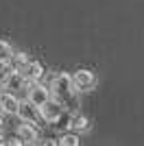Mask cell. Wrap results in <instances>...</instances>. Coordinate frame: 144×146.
Returning <instances> with one entry per match:
<instances>
[{"label": "cell", "mask_w": 144, "mask_h": 146, "mask_svg": "<svg viewBox=\"0 0 144 146\" xmlns=\"http://www.w3.org/2000/svg\"><path fill=\"white\" fill-rule=\"evenodd\" d=\"M7 90L11 92V94H15V92H20V90H26V87H31L29 85V81H26V76H24V74H20V72H15L11 76V79L7 81Z\"/></svg>", "instance_id": "9"}, {"label": "cell", "mask_w": 144, "mask_h": 146, "mask_svg": "<svg viewBox=\"0 0 144 146\" xmlns=\"http://www.w3.org/2000/svg\"><path fill=\"white\" fill-rule=\"evenodd\" d=\"M18 116L22 118V122H31V124H35L37 118H42V116H39V109H37V107L31 103V100H24V103H20Z\"/></svg>", "instance_id": "5"}, {"label": "cell", "mask_w": 144, "mask_h": 146, "mask_svg": "<svg viewBox=\"0 0 144 146\" xmlns=\"http://www.w3.org/2000/svg\"><path fill=\"white\" fill-rule=\"evenodd\" d=\"M2 144H5V137H2V133H0V146H2Z\"/></svg>", "instance_id": "17"}, {"label": "cell", "mask_w": 144, "mask_h": 146, "mask_svg": "<svg viewBox=\"0 0 144 146\" xmlns=\"http://www.w3.org/2000/svg\"><path fill=\"white\" fill-rule=\"evenodd\" d=\"M2 146H24V142L20 140V137H9V140H5Z\"/></svg>", "instance_id": "15"}, {"label": "cell", "mask_w": 144, "mask_h": 146, "mask_svg": "<svg viewBox=\"0 0 144 146\" xmlns=\"http://www.w3.org/2000/svg\"><path fill=\"white\" fill-rule=\"evenodd\" d=\"M15 74V68H13L11 61H0V85H7V81Z\"/></svg>", "instance_id": "12"}, {"label": "cell", "mask_w": 144, "mask_h": 146, "mask_svg": "<svg viewBox=\"0 0 144 146\" xmlns=\"http://www.w3.org/2000/svg\"><path fill=\"white\" fill-rule=\"evenodd\" d=\"M39 146H61L59 140H53V137H46V140L39 142Z\"/></svg>", "instance_id": "16"}, {"label": "cell", "mask_w": 144, "mask_h": 146, "mask_svg": "<svg viewBox=\"0 0 144 146\" xmlns=\"http://www.w3.org/2000/svg\"><path fill=\"white\" fill-rule=\"evenodd\" d=\"M29 100L33 105H35L37 109H42L44 105L50 100V87H44V85H39V83H35V85H31L29 87Z\"/></svg>", "instance_id": "4"}, {"label": "cell", "mask_w": 144, "mask_h": 146, "mask_svg": "<svg viewBox=\"0 0 144 146\" xmlns=\"http://www.w3.org/2000/svg\"><path fill=\"white\" fill-rule=\"evenodd\" d=\"M72 83H74V90L77 92H87L96 85V76L92 70H77L72 74Z\"/></svg>", "instance_id": "3"}, {"label": "cell", "mask_w": 144, "mask_h": 146, "mask_svg": "<svg viewBox=\"0 0 144 146\" xmlns=\"http://www.w3.org/2000/svg\"><path fill=\"white\" fill-rule=\"evenodd\" d=\"M18 137H20L22 142H29V144H33V142L39 140V131H37L35 124L24 122V124H20V129H18Z\"/></svg>", "instance_id": "7"}, {"label": "cell", "mask_w": 144, "mask_h": 146, "mask_svg": "<svg viewBox=\"0 0 144 146\" xmlns=\"http://www.w3.org/2000/svg\"><path fill=\"white\" fill-rule=\"evenodd\" d=\"M66 111L68 109L59 103V100H48L42 109H39V116H42L48 124H55V122H59L61 118L66 116Z\"/></svg>", "instance_id": "2"}, {"label": "cell", "mask_w": 144, "mask_h": 146, "mask_svg": "<svg viewBox=\"0 0 144 146\" xmlns=\"http://www.w3.org/2000/svg\"><path fill=\"white\" fill-rule=\"evenodd\" d=\"M50 92L55 94V98H57L63 107H66V105H70V109L77 107V90H74V83H72L70 74H66V72L57 74L53 79V83H50Z\"/></svg>", "instance_id": "1"}, {"label": "cell", "mask_w": 144, "mask_h": 146, "mask_svg": "<svg viewBox=\"0 0 144 146\" xmlns=\"http://www.w3.org/2000/svg\"><path fill=\"white\" fill-rule=\"evenodd\" d=\"M59 142H61V146H81V137L77 133H63Z\"/></svg>", "instance_id": "14"}, {"label": "cell", "mask_w": 144, "mask_h": 146, "mask_svg": "<svg viewBox=\"0 0 144 146\" xmlns=\"http://www.w3.org/2000/svg\"><path fill=\"white\" fill-rule=\"evenodd\" d=\"M0 109L5 111V113H18L20 111V100L15 98V94L2 92V96H0Z\"/></svg>", "instance_id": "6"}, {"label": "cell", "mask_w": 144, "mask_h": 146, "mask_svg": "<svg viewBox=\"0 0 144 146\" xmlns=\"http://www.w3.org/2000/svg\"><path fill=\"white\" fill-rule=\"evenodd\" d=\"M70 129L74 133H87L92 129V122L87 116H81V113H74L72 116V122H70Z\"/></svg>", "instance_id": "8"}, {"label": "cell", "mask_w": 144, "mask_h": 146, "mask_svg": "<svg viewBox=\"0 0 144 146\" xmlns=\"http://www.w3.org/2000/svg\"><path fill=\"white\" fill-rule=\"evenodd\" d=\"M11 63H13V68H15V72L24 74L26 70H29V66L33 63V61L29 59V55H26V52H15V55H13V59H11Z\"/></svg>", "instance_id": "11"}, {"label": "cell", "mask_w": 144, "mask_h": 146, "mask_svg": "<svg viewBox=\"0 0 144 146\" xmlns=\"http://www.w3.org/2000/svg\"><path fill=\"white\" fill-rule=\"evenodd\" d=\"M24 76H26V81H29V85H35L37 81L44 76V66L39 63V61H33L29 66V70L24 72Z\"/></svg>", "instance_id": "10"}, {"label": "cell", "mask_w": 144, "mask_h": 146, "mask_svg": "<svg viewBox=\"0 0 144 146\" xmlns=\"http://www.w3.org/2000/svg\"><path fill=\"white\" fill-rule=\"evenodd\" d=\"M13 48H11V44L5 42V39H0V61H9V57L13 59Z\"/></svg>", "instance_id": "13"}, {"label": "cell", "mask_w": 144, "mask_h": 146, "mask_svg": "<svg viewBox=\"0 0 144 146\" xmlns=\"http://www.w3.org/2000/svg\"><path fill=\"white\" fill-rule=\"evenodd\" d=\"M0 129H2V118H0Z\"/></svg>", "instance_id": "18"}]
</instances>
